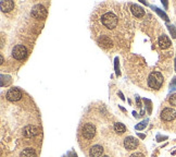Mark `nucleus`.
<instances>
[{"label": "nucleus", "instance_id": "14", "mask_svg": "<svg viewBox=\"0 0 176 157\" xmlns=\"http://www.w3.org/2000/svg\"><path fill=\"white\" fill-rule=\"evenodd\" d=\"M20 157H37V154L35 152L34 149H30V147H27V149L23 150L20 154Z\"/></svg>", "mask_w": 176, "mask_h": 157}, {"label": "nucleus", "instance_id": "16", "mask_svg": "<svg viewBox=\"0 0 176 157\" xmlns=\"http://www.w3.org/2000/svg\"><path fill=\"white\" fill-rule=\"evenodd\" d=\"M114 130H115V132H118V133L122 134V133H124V132L126 131V128H125V125H123V123L116 122L115 125H114Z\"/></svg>", "mask_w": 176, "mask_h": 157}, {"label": "nucleus", "instance_id": "5", "mask_svg": "<svg viewBox=\"0 0 176 157\" xmlns=\"http://www.w3.org/2000/svg\"><path fill=\"white\" fill-rule=\"evenodd\" d=\"M82 133H83V136L86 138L87 140H90L95 136L96 134V127L91 123H86V125L83 127L82 129Z\"/></svg>", "mask_w": 176, "mask_h": 157}, {"label": "nucleus", "instance_id": "9", "mask_svg": "<svg viewBox=\"0 0 176 157\" xmlns=\"http://www.w3.org/2000/svg\"><path fill=\"white\" fill-rule=\"evenodd\" d=\"M124 146L128 151H133L138 146V141L134 136H127L124 140Z\"/></svg>", "mask_w": 176, "mask_h": 157}, {"label": "nucleus", "instance_id": "21", "mask_svg": "<svg viewBox=\"0 0 176 157\" xmlns=\"http://www.w3.org/2000/svg\"><path fill=\"white\" fill-rule=\"evenodd\" d=\"M175 90H176V79L174 78L173 79L172 84L170 85V91H175Z\"/></svg>", "mask_w": 176, "mask_h": 157}, {"label": "nucleus", "instance_id": "28", "mask_svg": "<svg viewBox=\"0 0 176 157\" xmlns=\"http://www.w3.org/2000/svg\"><path fill=\"white\" fill-rule=\"evenodd\" d=\"M101 157H109V156H101Z\"/></svg>", "mask_w": 176, "mask_h": 157}, {"label": "nucleus", "instance_id": "7", "mask_svg": "<svg viewBox=\"0 0 176 157\" xmlns=\"http://www.w3.org/2000/svg\"><path fill=\"white\" fill-rule=\"evenodd\" d=\"M6 97H7V99L10 101H17L21 99L22 93L19 88H10V90L7 92Z\"/></svg>", "mask_w": 176, "mask_h": 157}, {"label": "nucleus", "instance_id": "15", "mask_svg": "<svg viewBox=\"0 0 176 157\" xmlns=\"http://www.w3.org/2000/svg\"><path fill=\"white\" fill-rule=\"evenodd\" d=\"M98 43H99V45L102 46V47H104V48H108L112 45V41L108 36H101L100 38L98 39Z\"/></svg>", "mask_w": 176, "mask_h": 157}, {"label": "nucleus", "instance_id": "19", "mask_svg": "<svg viewBox=\"0 0 176 157\" xmlns=\"http://www.w3.org/2000/svg\"><path fill=\"white\" fill-rule=\"evenodd\" d=\"M169 101H170V104L172 106H174V107H176V93L173 95H171L170 96V99H169Z\"/></svg>", "mask_w": 176, "mask_h": 157}, {"label": "nucleus", "instance_id": "20", "mask_svg": "<svg viewBox=\"0 0 176 157\" xmlns=\"http://www.w3.org/2000/svg\"><path fill=\"white\" fill-rule=\"evenodd\" d=\"M169 30H170L171 34H172L173 38H176V28L173 25H169Z\"/></svg>", "mask_w": 176, "mask_h": 157}, {"label": "nucleus", "instance_id": "2", "mask_svg": "<svg viewBox=\"0 0 176 157\" xmlns=\"http://www.w3.org/2000/svg\"><path fill=\"white\" fill-rule=\"evenodd\" d=\"M163 84V76L160 72H152L148 78V85L149 87L153 90H158L161 87Z\"/></svg>", "mask_w": 176, "mask_h": 157}, {"label": "nucleus", "instance_id": "10", "mask_svg": "<svg viewBox=\"0 0 176 157\" xmlns=\"http://www.w3.org/2000/svg\"><path fill=\"white\" fill-rule=\"evenodd\" d=\"M0 7H1L2 12H10L14 8V2L11 0H2L0 2Z\"/></svg>", "mask_w": 176, "mask_h": 157}, {"label": "nucleus", "instance_id": "24", "mask_svg": "<svg viewBox=\"0 0 176 157\" xmlns=\"http://www.w3.org/2000/svg\"><path fill=\"white\" fill-rule=\"evenodd\" d=\"M70 156L71 157H77L76 156V154H74V153H70Z\"/></svg>", "mask_w": 176, "mask_h": 157}, {"label": "nucleus", "instance_id": "25", "mask_svg": "<svg viewBox=\"0 0 176 157\" xmlns=\"http://www.w3.org/2000/svg\"><path fill=\"white\" fill-rule=\"evenodd\" d=\"M138 135H139V138L145 139V135H144V134H140V133H138Z\"/></svg>", "mask_w": 176, "mask_h": 157}, {"label": "nucleus", "instance_id": "3", "mask_svg": "<svg viewBox=\"0 0 176 157\" xmlns=\"http://www.w3.org/2000/svg\"><path fill=\"white\" fill-rule=\"evenodd\" d=\"M12 56L16 60H22L27 56V49L24 45H16L12 49Z\"/></svg>", "mask_w": 176, "mask_h": 157}, {"label": "nucleus", "instance_id": "18", "mask_svg": "<svg viewBox=\"0 0 176 157\" xmlns=\"http://www.w3.org/2000/svg\"><path fill=\"white\" fill-rule=\"evenodd\" d=\"M147 123H148V120H145V121H142V122H140L139 125H136V130H142V129H145V128L147 127Z\"/></svg>", "mask_w": 176, "mask_h": 157}, {"label": "nucleus", "instance_id": "23", "mask_svg": "<svg viewBox=\"0 0 176 157\" xmlns=\"http://www.w3.org/2000/svg\"><path fill=\"white\" fill-rule=\"evenodd\" d=\"M162 3L164 4V7H165V8H166V7H168V2H166L165 0H163V1H162Z\"/></svg>", "mask_w": 176, "mask_h": 157}, {"label": "nucleus", "instance_id": "13", "mask_svg": "<svg viewBox=\"0 0 176 157\" xmlns=\"http://www.w3.org/2000/svg\"><path fill=\"white\" fill-rule=\"evenodd\" d=\"M159 46L162 49H166L171 46V41L166 35H162L159 37Z\"/></svg>", "mask_w": 176, "mask_h": 157}, {"label": "nucleus", "instance_id": "11", "mask_svg": "<svg viewBox=\"0 0 176 157\" xmlns=\"http://www.w3.org/2000/svg\"><path fill=\"white\" fill-rule=\"evenodd\" d=\"M103 153V149L100 145H94L89 151V156L90 157H101Z\"/></svg>", "mask_w": 176, "mask_h": 157}, {"label": "nucleus", "instance_id": "12", "mask_svg": "<svg viewBox=\"0 0 176 157\" xmlns=\"http://www.w3.org/2000/svg\"><path fill=\"white\" fill-rule=\"evenodd\" d=\"M132 9V12H133V14L135 15L136 17H142L145 15V10L141 8V7L137 6V4H132L131 7Z\"/></svg>", "mask_w": 176, "mask_h": 157}, {"label": "nucleus", "instance_id": "17", "mask_svg": "<svg viewBox=\"0 0 176 157\" xmlns=\"http://www.w3.org/2000/svg\"><path fill=\"white\" fill-rule=\"evenodd\" d=\"M153 9H155V12H157L158 14L160 15V17H163V19L165 20V21H169V17H168V15H166L164 12H162V11L160 10L159 8H157V7H153Z\"/></svg>", "mask_w": 176, "mask_h": 157}, {"label": "nucleus", "instance_id": "1", "mask_svg": "<svg viewBox=\"0 0 176 157\" xmlns=\"http://www.w3.org/2000/svg\"><path fill=\"white\" fill-rule=\"evenodd\" d=\"M101 24L108 30H113L118 26V19L113 12L111 11H105L102 15H101Z\"/></svg>", "mask_w": 176, "mask_h": 157}, {"label": "nucleus", "instance_id": "6", "mask_svg": "<svg viewBox=\"0 0 176 157\" xmlns=\"http://www.w3.org/2000/svg\"><path fill=\"white\" fill-rule=\"evenodd\" d=\"M39 132H40V130H39L38 127L30 125H26L23 129V135L25 136V138H34L37 134H39Z\"/></svg>", "mask_w": 176, "mask_h": 157}, {"label": "nucleus", "instance_id": "22", "mask_svg": "<svg viewBox=\"0 0 176 157\" xmlns=\"http://www.w3.org/2000/svg\"><path fill=\"white\" fill-rule=\"evenodd\" d=\"M129 157H145V156H144V154H141V153H135V154H133V155H131Z\"/></svg>", "mask_w": 176, "mask_h": 157}, {"label": "nucleus", "instance_id": "26", "mask_svg": "<svg viewBox=\"0 0 176 157\" xmlns=\"http://www.w3.org/2000/svg\"><path fill=\"white\" fill-rule=\"evenodd\" d=\"M2 62H3V57L0 56V63H2Z\"/></svg>", "mask_w": 176, "mask_h": 157}, {"label": "nucleus", "instance_id": "4", "mask_svg": "<svg viewBox=\"0 0 176 157\" xmlns=\"http://www.w3.org/2000/svg\"><path fill=\"white\" fill-rule=\"evenodd\" d=\"M32 15L35 19L44 20L47 17V9L43 6V4H36L34 8L32 9Z\"/></svg>", "mask_w": 176, "mask_h": 157}, {"label": "nucleus", "instance_id": "8", "mask_svg": "<svg viewBox=\"0 0 176 157\" xmlns=\"http://www.w3.org/2000/svg\"><path fill=\"white\" fill-rule=\"evenodd\" d=\"M161 118L164 121H172L176 118V110L173 108H164L161 112Z\"/></svg>", "mask_w": 176, "mask_h": 157}, {"label": "nucleus", "instance_id": "27", "mask_svg": "<svg viewBox=\"0 0 176 157\" xmlns=\"http://www.w3.org/2000/svg\"><path fill=\"white\" fill-rule=\"evenodd\" d=\"M175 69H176V59H175Z\"/></svg>", "mask_w": 176, "mask_h": 157}]
</instances>
